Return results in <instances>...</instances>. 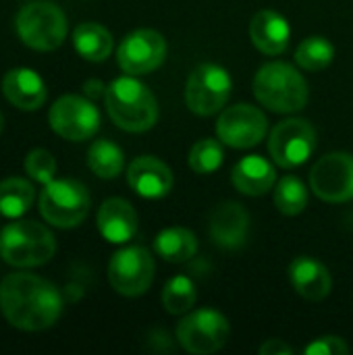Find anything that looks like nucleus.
<instances>
[{
  "label": "nucleus",
  "mask_w": 353,
  "mask_h": 355,
  "mask_svg": "<svg viewBox=\"0 0 353 355\" xmlns=\"http://www.w3.org/2000/svg\"><path fill=\"white\" fill-rule=\"evenodd\" d=\"M35 198V189L27 179L10 177L0 181V214L6 218L23 216Z\"/></svg>",
  "instance_id": "b1692460"
},
{
  "label": "nucleus",
  "mask_w": 353,
  "mask_h": 355,
  "mask_svg": "<svg viewBox=\"0 0 353 355\" xmlns=\"http://www.w3.org/2000/svg\"><path fill=\"white\" fill-rule=\"evenodd\" d=\"M304 354L306 355H345V354H350V345H347L341 337L327 335V337H318V339H314L310 345H306Z\"/></svg>",
  "instance_id": "7c9ffc66"
},
{
  "label": "nucleus",
  "mask_w": 353,
  "mask_h": 355,
  "mask_svg": "<svg viewBox=\"0 0 353 355\" xmlns=\"http://www.w3.org/2000/svg\"><path fill=\"white\" fill-rule=\"evenodd\" d=\"M154 252L166 262L181 264L196 256L198 252V237L193 231L185 227H169L160 231L154 239Z\"/></svg>",
  "instance_id": "5701e85b"
},
{
  "label": "nucleus",
  "mask_w": 353,
  "mask_h": 355,
  "mask_svg": "<svg viewBox=\"0 0 353 355\" xmlns=\"http://www.w3.org/2000/svg\"><path fill=\"white\" fill-rule=\"evenodd\" d=\"M196 300H198V289H196L193 281L185 275L173 277L164 285L162 306L173 316H181V314L189 312L196 306Z\"/></svg>",
  "instance_id": "cd10ccee"
},
{
  "label": "nucleus",
  "mask_w": 353,
  "mask_h": 355,
  "mask_svg": "<svg viewBox=\"0 0 353 355\" xmlns=\"http://www.w3.org/2000/svg\"><path fill=\"white\" fill-rule=\"evenodd\" d=\"M25 173H27L33 181L46 185V183H50V181L54 179L56 160H54V156H52L48 150L35 148V150H31V152L25 156Z\"/></svg>",
  "instance_id": "c756f323"
},
{
  "label": "nucleus",
  "mask_w": 353,
  "mask_h": 355,
  "mask_svg": "<svg viewBox=\"0 0 353 355\" xmlns=\"http://www.w3.org/2000/svg\"><path fill=\"white\" fill-rule=\"evenodd\" d=\"M250 40L262 54L279 56L289 46L291 25L285 15L273 8L258 10L250 21Z\"/></svg>",
  "instance_id": "f3484780"
},
{
  "label": "nucleus",
  "mask_w": 353,
  "mask_h": 355,
  "mask_svg": "<svg viewBox=\"0 0 353 355\" xmlns=\"http://www.w3.org/2000/svg\"><path fill=\"white\" fill-rule=\"evenodd\" d=\"M260 355H291L293 354V347H289L285 341L281 339H268L260 345Z\"/></svg>",
  "instance_id": "2f4dec72"
},
{
  "label": "nucleus",
  "mask_w": 353,
  "mask_h": 355,
  "mask_svg": "<svg viewBox=\"0 0 353 355\" xmlns=\"http://www.w3.org/2000/svg\"><path fill=\"white\" fill-rule=\"evenodd\" d=\"M0 312L19 331H46L62 314V295L42 277L12 272L0 283Z\"/></svg>",
  "instance_id": "f257e3e1"
},
{
  "label": "nucleus",
  "mask_w": 353,
  "mask_h": 355,
  "mask_svg": "<svg viewBox=\"0 0 353 355\" xmlns=\"http://www.w3.org/2000/svg\"><path fill=\"white\" fill-rule=\"evenodd\" d=\"M289 281L295 293L308 302H322L333 289V277L329 268L310 256H298L291 262Z\"/></svg>",
  "instance_id": "a211bd4d"
},
{
  "label": "nucleus",
  "mask_w": 353,
  "mask_h": 355,
  "mask_svg": "<svg viewBox=\"0 0 353 355\" xmlns=\"http://www.w3.org/2000/svg\"><path fill=\"white\" fill-rule=\"evenodd\" d=\"M233 187L243 196H264L277 185L275 166L258 154L241 158L231 173Z\"/></svg>",
  "instance_id": "412c9836"
},
{
  "label": "nucleus",
  "mask_w": 353,
  "mask_h": 355,
  "mask_svg": "<svg viewBox=\"0 0 353 355\" xmlns=\"http://www.w3.org/2000/svg\"><path fill=\"white\" fill-rule=\"evenodd\" d=\"M2 127H4V116H2V112H0V133H2Z\"/></svg>",
  "instance_id": "72a5a7b5"
},
{
  "label": "nucleus",
  "mask_w": 353,
  "mask_h": 355,
  "mask_svg": "<svg viewBox=\"0 0 353 355\" xmlns=\"http://www.w3.org/2000/svg\"><path fill=\"white\" fill-rule=\"evenodd\" d=\"M50 127L67 141H85L100 129V112L89 98L75 94L58 98L48 114Z\"/></svg>",
  "instance_id": "9b49d317"
},
{
  "label": "nucleus",
  "mask_w": 353,
  "mask_h": 355,
  "mask_svg": "<svg viewBox=\"0 0 353 355\" xmlns=\"http://www.w3.org/2000/svg\"><path fill=\"white\" fill-rule=\"evenodd\" d=\"M4 98L19 110H37L46 102V83L31 69H12L2 79Z\"/></svg>",
  "instance_id": "aec40b11"
},
{
  "label": "nucleus",
  "mask_w": 353,
  "mask_h": 355,
  "mask_svg": "<svg viewBox=\"0 0 353 355\" xmlns=\"http://www.w3.org/2000/svg\"><path fill=\"white\" fill-rule=\"evenodd\" d=\"M96 223L108 243H127L137 233V212L123 198H108L100 206Z\"/></svg>",
  "instance_id": "6ab92c4d"
},
{
  "label": "nucleus",
  "mask_w": 353,
  "mask_h": 355,
  "mask_svg": "<svg viewBox=\"0 0 353 355\" xmlns=\"http://www.w3.org/2000/svg\"><path fill=\"white\" fill-rule=\"evenodd\" d=\"M106 112L117 127L129 133H144L158 121L156 96L135 75H125L106 85Z\"/></svg>",
  "instance_id": "f03ea898"
},
{
  "label": "nucleus",
  "mask_w": 353,
  "mask_h": 355,
  "mask_svg": "<svg viewBox=\"0 0 353 355\" xmlns=\"http://www.w3.org/2000/svg\"><path fill=\"white\" fill-rule=\"evenodd\" d=\"M83 92L89 100H96V98H102L106 94V85L98 79H89L83 83Z\"/></svg>",
  "instance_id": "473e14b6"
},
{
  "label": "nucleus",
  "mask_w": 353,
  "mask_h": 355,
  "mask_svg": "<svg viewBox=\"0 0 353 355\" xmlns=\"http://www.w3.org/2000/svg\"><path fill=\"white\" fill-rule=\"evenodd\" d=\"M208 231L214 245L229 252L239 250L248 241L250 214L239 202H225L212 212Z\"/></svg>",
  "instance_id": "dca6fc26"
},
{
  "label": "nucleus",
  "mask_w": 353,
  "mask_h": 355,
  "mask_svg": "<svg viewBox=\"0 0 353 355\" xmlns=\"http://www.w3.org/2000/svg\"><path fill=\"white\" fill-rule=\"evenodd\" d=\"M15 29L25 46L40 52H50L62 46L67 37V17L54 2L35 0L17 12Z\"/></svg>",
  "instance_id": "39448f33"
},
{
  "label": "nucleus",
  "mask_w": 353,
  "mask_h": 355,
  "mask_svg": "<svg viewBox=\"0 0 353 355\" xmlns=\"http://www.w3.org/2000/svg\"><path fill=\"white\" fill-rule=\"evenodd\" d=\"M231 89L233 79L225 67L214 62H202L187 77L185 104L193 114L212 116L227 106Z\"/></svg>",
  "instance_id": "0eeeda50"
},
{
  "label": "nucleus",
  "mask_w": 353,
  "mask_h": 355,
  "mask_svg": "<svg viewBox=\"0 0 353 355\" xmlns=\"http://www.w3.org/2000/svg\"><path fill=\"white\" fill-rule=\"evenodd\" d=\"M310 187L316 198L329 204L353 200V156L347 152H331L322 156L310 171Z\"/></svg>",
  "instance_id": "f8f14e48"
},
{
  "label": "nucleus",
  "mask_w": 353,
  "mask_h": 355,
  "mask_svg": "<svg viewBox=\"0 0 353 355\" xmlns=\"http://www.w3.org/2000/svg\"><path fill=\"white\" fill-rule=\"evenodd\" d=\"M268 131V121L264 112L252 104H235L221 112L216 123L218 139L235 150H248L258 146Z\"/></svg>",
  "instance_id": "ddd939ff"
},
{
  "label": "nucleus",
  "mask_w": 353,
  "mask_h": 355,
  "mask_svg": "<svg viewBox=\"0 0 353 355\" xmlns=\"http://www.w3.org/2000/svg\"><path fill=\"white\" fill-rule=\"evenodd\" d=\"M225 162V150L221 139L204 137L193 144L189 152V166L198 175H212Z\"/></svg>",
  "instance_id": "c85d7f7f"
},
{
  "label": "nucleus",
  "mask_w": 353,
  "mask_h": 355,
  "mask_svg": "<svg viewBox=\"0 0 353 355\" xmlns=\"http://www.w3.org/2000/svg\"><path fill=\"white\" fill-rule=\"evenodd\" d=\"M335 58V46L325 35H310L302 40L295 50V62L306 71H322Z\"/></svg>",
  "instance_id": "bb28decb"
},
{
  "label": "nucleus",
  "mask_w": 353,
  "mask_h": 355,
  "mask_svg": "<svg viewBox=\"0 0 353 355\" xmlns=\"http://www.w3.org/2000/svg\"><path fill=\"white\" fill-rule=\"evenodd\" d=\"M231 324L225 314L202 308L187 314L177 327V341L187 354L208 355L223 349L229 341Z\"/></svg>",
  "instance_id": "6e6552de"
},
{
  "label": "nucleus",
  "mask_w": 353,
  "mask_h": 355,
  "mask_svg": "<svg viewBox=\"0 0 353 355\" xmlns=\"http://www.w3.org/2000/svg\"><path fill=\"white\" fill-rule=\"evenodd\" d=\"M73 46L77 54L89 62H102L110 56L112 52V33L94 21H85L75 27L73 31Z\"/></svg>",
  "instance_id": "4be33fe9"
},
{
  "label": "nucleus",
  "mask_w": 353,
  "mask_h": 355,
  "mask_svg": "<svg viewBox=\"0 0 353 355\" xmlns=\"http://www.w3.org/2000/svg\"><path fill=\"white\" fill-rule=\"evenodd\" d=\"M254 96L270 112H300L310 98L306 77L289 62L273 60L258 69L254 77Z\"/></svg>",
  "instance_id": "7ed1b4c3"
},
{
  "label": "nucleus",
  "mask_w": 353,
  "mask_h": 355,
  "mask_svg": "<svg viewBox=\"0 0 353 355\" xmlns=\"http://www.w3.org/2000/svg\"><path fill=\"white\" fill-rule=\"evenodd\" d=\"M316 146V131L306 119H285L277 123L268 135V154L275 164L283 168H298L306 164Z\"/></svg>",
  "instance_id": "1a4fd4ad"
},
{
  "label": "nucleus",
  "mask_w": 353,
  "mask_h": 355,
  "mask_svg": "<svg viewBox=\"0 0 353 355\" xmlns=\"http://www.w3.org/2000/svg\"><path fill=\"white\" fill-rule=\"evenodd\" d=\"M89 191L75 179H52L40 193V214L46 223L60 229L81 225L89 212Z\"/></svg>",
  "instance_id": "423d86ee"
},
{
  "label": "nucleus",
  "mask_w": 353,
  "mask_h": 355,
  "mask_svg": "<svg viewBox=\"0 0 353 355\" xmlns=\"http://www.w3.org/2000/svg\"><path fill=\"white\" fill-rule=\"evenodd\" d=\"M166 58V40L156 29H135L123 37L117 62L127 75H148Z\"/></svg>",
  "instance_id": "4468645a"
},
{
  "label": "nucleus",
  "mask_w": 353,
  "mask_h": 355,
  "mask_svg": "<svg viewBox=\"0 0 353 355\" xmlns=\"http://www.w3.org/2000/svg\"><path fill=\"white\" fill-rule=\"evenodd\" d=\"M275 206L285 216H298L308 206V189L295 175H285L275 185Z\"/></svg>",
  "instance_id": "a878e982"
},
{
  "label": "nucleus",
  "mask_w": 353,
  "mask_h": 355,
  "mask_svg": "<svg viewBox=\"0 0 353 355\" xmlns=\"http://www.w3.org/2000/svg\"><path fill=\"white\" fill-rule=\"evenodd\" d=\"M173 171L156 156H139L127 168L129 187L146 200L166 198L173 189Z\"/></svg>",
  "instance_id": "2eb2a0df"
},
{
  "label": "nucleus",
  "mask_w": 353,
  "mask_h": 355,
  "mask_svg": "<svg viewBox=\"0 0 353 355\" xmlns=\"http://www.w3.org/2000/svg\"><path fill=\"white\" fill-rule=\"evenodd\" d=\"M56 252L54 235L35 220H17L0 233V256L17 268H33L52 260Z\"/></svg>",
  "instance_id": "20e7f679"
},
{
  "label": "nucleus",
  "mask_w": 353,
  "mask_h": 355,
  "mask_svg": "<svg viewBox=\"0 0 353 355\" xmlns=\"http://www.w3.org/2000/svg\"><path fill=\"white\" fill-rule=\"evenodd\" d=\"M154 256L141 245L119 250L108 262L110 287L125 297L144 295L154 281Z\"/></svg>",
  "instance_id": "9d476101"
},
{
  "label": "nucleus",
  "mask_w": 353,
  "mask_h": 355,
  "mask_svg": "<svg viewBox=\"0 0 353 355\" xmlns=\"http://www.w3.org/2000/svg\"><path fill=\"white\" fill-rule=\"evenodd\" d=\"M87 166L100 179H114L125 168V154L117 144L98 139L87 150Z\"/></svg>",
  "instance_id": "393cba45"
}]
</instances>
